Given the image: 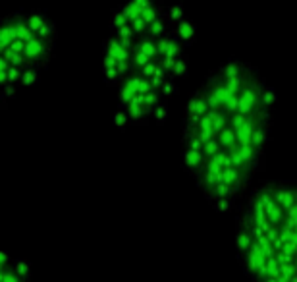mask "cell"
Instances as JSON below:
<instances>
[{"label":"cell","instance_id":"cell-1","mask_svg":"<svg viewBox=\"0 0 297 282\" xmlns=\"http://www.w3.org/2000/svg\"><path fill=\"white\" fill-rule=\"evenodd\" d=\"M274 107L268 79L239 58L212 68L187 99L180 159L212 209L228 213L253 190L270 141Z\"/></svg>","mask_w":297,"mask_h":282},{"label":"cell","instance_id":"cell-5","mask_svg":"<svg viewBox=\"0 0 297 282\" xmlns=\"http://www.w3.org/2000/svg\"><path fill=\"white\" fill-rule=\"evenodd\" d=\"M0 282H37L29 261L2 251L0 255Z\"/></svg>","mask_w":297,"mask_h":282},{"label":"cell","instance_id":"cell-4","mask_svg":"<svg viewBox=\"0 0 297 282\" xmlns=\"http://www.w3.org/2000/svg\"><path fill=\"white\" fill-rule=\"evenodd\" d=\"M56 25L43 10H16L0 25V99L6 107L47 72L56 50Z\"/></svg>","mask_w":297,"mask_h":282},{"label":"cell","instance_id":"cell-3","mask_svg":"<svg viewBox=\"0 0 297 282\" xmlns=\"http://www.w3.org/2000/svg\"><path fill=\"white\" fill-rule=\"evenodd\" d=\"M235 255L249 282H297V182L253 185L235 219Z\"/></svg>","mask_w":297,"mask_h":282},{"label":"cell","instance_id":"cell-2","mask_svg":"<svg viewBox=\"0 0 297 282\" xmlns=\"http://www.w3.org/2000/svg\"><path fill=\"white\" fill-rule=\"evenodd\" d=\"M195 24L182 2L125 0L108 20L100 72L120 128L162 122L189 72Z\"/></svg>","mask_w":297,"mask_h":282}]
</instances>
